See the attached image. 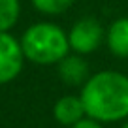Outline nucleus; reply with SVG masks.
Instances as JSON below:
<instances>
[{
  "instance_id": "5",
  "label": "nucleus",
  "mask_w": 128,
  "mask_h": 128,
  "mask_svg": "<svg viewBox=\"0 0 128 128\" xmlns=\"http://www.w3.org/2000/svg\"><path fill=\"white\" fill-rule=\"evenodd\" d=\"M58 77L62 79V83L77 87L81 85L83 87L87 83V79L90 77L88 74V64L83 58V55H66L62 60L58 62Z\"/></svg>"
},
{
  "instance_id": "11",
  "label": "nucleus",
  "mask_w": 128,
  "mask_h": 128,
  "mask_svg": "<svg viewBox=\"0 0 128 128\" xmlns=\"http://www.w3.org/2000/svg\"><path fill=\"white\" fill-rule=\"evenodd\" d=\"M120 128H128V120H126V122H124V124H122Z\"/></svg>"
},
{
  "instance_id": "6",
  "label": "nucleus",
  "mask_w": 128,
  "mask_h": 128,
  "mask_svg": "<svg viewBox=\"0 0 128 128\" xmlns=\"http://www.w3.org/2000/svg\"><path fill=\"white\" fill-rule=\"evenodd\" d=\"M53 117L56 119V122L64 124L68 128L74 126L76 122H79L81 119H85L87 113H85L81 96H74V94L60 96L53 106Z\"/></svg>"
},
{
  "instance_id": "3",
  "label": "nucleus",
  "mask_w": 128,
  "mask_h": 128,
  "mask_svg": "<svg viewBox=\"0 0 128 128\" xmlns=\"http://www.w3.org/2000/svg\"><path fill=\"white\" fill-rule=\"evenodd\" d=\"M70 49L77 55H88L106 42V30L94 17H83L76 21L68 32Z\"/></svg>"
},
{
  "instance_id": "7",
  "label": "nucleus",
  "mask_w": 128,
  "mask_h": 128,
  "mask_svg": "<svg viewBox=\"0 0 128 128\" xmlns=\"http://www.w3.org/2000/svg\"><path fill=\"white\" fill-rule=\"evenodd\" d=\"M106 45L117 58H128V17H119L109 24Z\"/></svg>"
},
{
  "instance_id": "1",
  "label": "nucleus",
  "mask_w": 128,
  "mask_h": 128,
  "mask_svg": "<svg viewBox=\"0 0 128 128\" xmlns=\"http://www.w3.org/2000/svg\"><path fill=\"white\" fill-rule=\"evenodd\" d=\"M87 117L98 122H117L128 117V76L113 70L96 72L81 87Z\"/></svg>"
},
{
  "instance_id": "4",
  "label": "nucleus",
  "mask_w": 128,
  "mask_h": 128,
  "mask_svg": "<svg viewBox=\"0 0 128 128\" xmlns=\"http://www.w3.org/2000/svg\"><path fill=\"white\" fill-rule=\"evenodd\" d=\"M21 42L10 32H0V85L13 81L24 66Z\"/></svg>"
},
{
  "instance_id": "8",
  "label": "nucleus",
  "mask_w": 128,
  "mask_h": 128,
  "mask_svg": "<svg viewBox=\"0 0 128 128\" xmlns=\"http://www.w3.org/2000/svg\"><path fill=\"white\" fill-rule=\"evenodd\" d=\"M21 17V0H0V32H10Z\"/></svg>"
},
{
  "instance_id": "10",
  "label": "nucleus",
  "mask_w": 128,
  "mask_h": 128,
  "mask_svg": "<svg viewBox=\"0 0 128 128\" xmlns=\"http://www.w3.org/2000/svg\"><path fill=\"white\" fill-rule=\"evenodd\" d=\"M70 128H102V124L98 122V120L90 119V117H85V119H81L79 122H76L74 126H70Z\"/></svg>"
},
{
  "instance_id": "2",
  "label": "nucleus",
  "mask_w": 128,
  "mask_h": 128,
  "mask_svg": "<svg viewBox=\"0 0 128 128\" xmlns=\"http://www.w3.org/2000/svg\"><path fill=\"white\" fill-rule=\"evenodd\" d=\"M24 58L34 64L49 66L58 64L66 55H70V42L68 34L55 23H34L23 32L21 36Z\"/></svg>"
},
{
  "instance_id": "9",
  "label": "nucleus",
  "mask_w": 128,
  "mask_h": 128,
  "mask_svg": "<svg viewBox=\"0 0 128 128\" xmlns=\"http://www.w3.org/2000/svg\"><path fill=\"white\" fill-rule=\"evenodd\" d=\"M76 4V0H32V6L44 15H60Z\"/></svg>"
}]
</instances>
